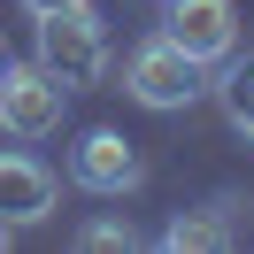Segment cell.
Here are the masks:
<instances>
[{
  "instance_id": "cell-1",
  "label": "cell",
  "mask_w": 254,
  "mask_h": 254,
  "mask_svg": "<svg viewBox=\"0 0 254 254\" xmlns=\"http://www.w3.org/2000/svg\"><path fill=\"white\" fill-rule=\"evenodd\" d=\"M39 69H54L69 93H77V85H93L100 69H108V23L93 16V0L39 16Z\"/></svg>"
},
{
  "instance_id": "cell-2",
  "label": "cell",
  "mask_w": 254,
  "mask_h": 254,
  "mask_svg": "<svg viewBox=\"0 0 254 254\" xmlns=\"http://www.w3.org/2000/svg\"><path fill=\"white\" fill-rule=\"evenodd\" d=\"M69 116V85L39 62H0V131L8 139H54Z\"/></svg>"
},
{
  "instance_id": "cell-3",
  "label": "cell",
  "mask_w": 254,
  "mask_h": 254,
  "mask_svg": "<svg viewBox=\"0 0 254 254\" xmlns=\"http://www.w3.org/2000/svg\"><path fill=\"white\" fill-rule=\"evenodd\" d=\"M124 93L139 100V108H154V116H170V108H185L192 93H200V62H192L177 39H139L131 47V62H124Z\"/></svg>"
},
{
  "instance_id": "cell-4",
  "label": "cell",
  "mask_w": 254,
  "mask_h": 254,
  "mask_svg": "<svg viewBox=\"0 0 254 254\" xmlns=\"http://www.w3.org/2000/svg\"><path fill=\"white\" fill-rule=\"evenodd\" d=\"M162 39H177V47L208 69V62H223V54L239 47V8L231 0H170V8H162Z\"/></svg>"
},
{
  "instance_id": "cell-5",
  "label": "cell",
  "mask_w": 254,
  "mask_h": 254,
  "mask_svg": "<svg viewBox=\"0 0 254 254\" xmlns=\"http://www.w3.org/2000/svg\"><path fill=\"white\" fill-rule=\"evenodd\" d=\"M69 177H77L85 192H100V200H116V192H139L146 162H139V146H131L124 131H85V139L69 146Z\"/></svg>"
},
{
  "instance_id": "cell-6",
  "label": "cell",
  "mask_w": 254,
  "mask_h": 254,
  "mask_svg": "<svg viewBox=\"0 0 254 254\" xmlns=\"http://www.w3.org/2000/svg\"><path fill=\"white\" fill-rule=\"evenodd\" d=\"M54 200H62V185H54V170L39 154H0V223L8 231H23V223H47L54 216Z\"/></svg>"
},
{
  "instance_id": "cell-7",
  "label": "cell",
  "mask_w": 254,
  "mask_h": 254,
  "mask_svg": "<svg viewBox=\"0 0 254 254\" xmlns=\"http://www.w3.org/2000/svg\"><path fill=\"white\" fill-rule=\"evenodd\" d=\"M162 247H177V254H208V247H231V223H223V216H177L170 231H162Z\"/></svg>"
},
{
  "instance_id": "cell-8",
  "label": "cell",
  "mask_w": 254,
  "mask_h": 254,
  "mask_svg": "<svg viewBox=\"0 0 254 254\" xmlns=\"http://www.w3.org/2000/svg\"><path fill=\"white\" fill-rule=\"evenodd\" d=\"M77 247H139V231L116 223V216H100V223H85V231H77Z\"/></svg>"
},
{
  "instance_id": "cell-9",
  "label": "cell",
  "mask_w": 254,
  "mask_h": 254,
  "mask_svg": "<svg viewBox=\"0 0 254 254\" xmlns=\"http://www.w3.org/2000/svg\"><path fill=\"white\" fill-rule=\"evenodd\" d=\"M231 124L247 131V146H254V85H247V93H231Z\"/></svg>"
},
{
  "instance_id": "cell-10",
  "label": "cell",
  "mask_w": 254,
  "mask_h": 254,
  "mask_svg": "<svg viewBox=\"0 0 254 254\" xmlns=\"http://www.w3.org/2000/svg\"><path fill=\"white\" fill-rule=\"evenodd\" d=\"M54 8H77V0H23V16H54Z\"/></svg>"
},
{
  "instance_id": "cell-11",
  "label": "cell",
  "mask_w": 254,
  "mask_h": 254,
  "mask_svg": "<svg viewBox=\"0 0 254 254\" xmlns=\"http://www.w3.org/2000/svg\"><path fill=\"white\" fill-rule=\"evenodd\" d=\"M0 247H8V223H0Z\"/></svg>"
},
{
  "instance_id": "cell-12",
  "label": "cell",
  "mask_w": 254,
  "mask_h": 254,
  "mask_svg": "<svg viewBox=\"0 0 254 254\" xmlns=\"http://www.w3.org/2000/svg\"><path fill=\"white\" fill-rule=\"evenodd\" d=\"M0 62H8V54H0Z\"/></svg>"
}]
</instances>
